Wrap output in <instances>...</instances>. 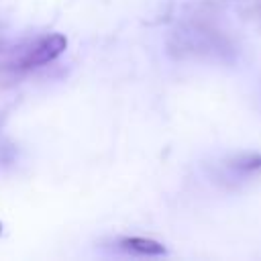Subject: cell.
<instances>
[{"label": "cell", "mask_w": 261, "mask_h": 261, "mask_svg": "<svg viewBox=\"0 0 261 261\" xmlns=\"http://www.w3.org/2000/svg\"><path fill=\"white\" fill-rule=\"evenodd\" d=\"M67 47V39L59 33H53V35H47L43 39H39L33 47L27 49V53L20 57L18 61V67L22 69H31V67H39V65H45L53 59H57Z\"/></svg>", "instance_id": "6da1fadb"}, {"label": "cell", "mask_w": 261, "mask_h": 261, "mask_svg": "<svg viewBox=\"0 0 261 261\" xmlns=\"http://www.w3.org/2000/svg\"><path fill=\"white\" fill-rule=\"evenodd\" d=\"M120 247L135 255H165L167 253L159 241L145 239V237H126L120 241Z\"/></svg>", "instance_id": "7a4b0ae2"}, {"label": "cell", "mask_w": 261, "mask_h": 261, "mask_svg": "<svg viewBox=\"0 0 261 261\" xmlns=\"http://www.w3.org/2000/svg\"><path fill=\"white\" fill-rule=\"evenodd\" d=\"M234 171L239 173H255L261 169V153L257 151H245V153H239L230 159L228 163Z\"/></svg>", "instance_id": "3957f363"}, {"label": "cell", "mask_w": 261, "mask_h": 261, "mask_svg": "<svg viewBox=\"0 0 261 261\" xmlns=\"http://www.w3.org/2000/svg\"><path fill=\"white\" fill-rule=\"evenodd\" d=\"M0 232H2V224H0Z\"/></svg>", "instance_id": "277c9868"}]
</instances>
